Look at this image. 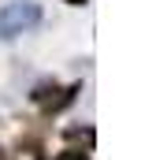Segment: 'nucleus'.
I'll return each instance as SVG.
<instances>
[{
	"label": "nucleus",
	"mask_w": 156,
	"mask_h": 160,
	"mask_svg": "<svg viewBox=\"0 0 156 160\" xmlns=\"http://www.w3.org/2000/svg\"><path fill=\"white\" fill-rule=\"evenodd\" d=\"M41 22V4L34 0H11L0 8V38H19Z\"/></svg>",
	"instance_id": "nucleus-1"
},
{
	"label": "nucleus",
	"mask_w": 156,
	"mask_h": 160,
	"mask_svg": "<svg viewBox=\"0 0 156 160\" xmlns=\"http://www.w3.org/2000/svg\"><path fill=\"white\" fill-rule=\"evenodd\" d=\"M67 138H71V142H85V145H89V142H93V130H89V127H82V130L71 127V130H67Z\"/></svg>",
	"instance_id": "nucleus-2"
},
{
	"label": "nucleus",
	"mask_w": 156,
	"mask_h": 160,
	"mask_svg": "<svg viewBox=\"0 0 156 160\" xmlns=\"http://www.w3.org/2000/svg\"><path fill=\"white\" fill-rule=\"evenodd\" d=\"M56 160H89V153H82V149H67V153H60Z\"/></svg>",
	"instance_id": "nucleus-3"
},
{
	"label": "nucleus",
	"mask_w": 156,
	"mask_h": 160,
	"mask_svg": "<svg viewBox=\"0 0 156 160\" xmlns=\"http://www.w3.org/2000/svg\"><path fill=\"white\" fill-rule=\"evenodd\" d=\"M67 4H85V0H67Z\"/></svg>",
	"instance_id": "nucleus-4"
}]
</instances>
